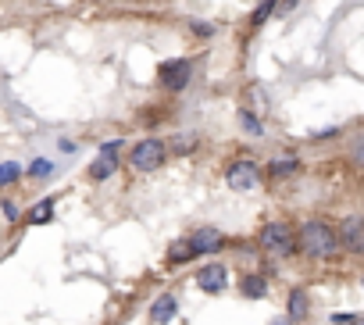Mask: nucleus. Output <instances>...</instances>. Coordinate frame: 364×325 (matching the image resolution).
Returning a JSON list of instances; mask_svg holds the SVG:
<instances>
[{
    "mask_svg": "<svg viewBox=\"0 0 364 325\" xmlns=\"http://www.w3.org/2000/svg\"><path fill=\"white\" fill-rule=\"evenodd\" d=\"M296 240H300V250L311 254V257H318V261H328V257H336V250H339V236H336V229L325 225V222H307V225L296 233Z\"/></svg>",
    "mask_w": 364,
    "mask_h": 325,
    "instance_id": "nucleus-1",
    "label": "nucleus"
},
{
    "mask_svg": "<svg viewBox=\"0 0 364 325\" xmlns=\"http://www.w3.org/2000/svg\"><path fill=\"white\" fill-rule=\"evenodd\" d=\"M261 247L272 257H293L296 254V233L286 222H268L261 229Z\"/></svg>",
    "mask_w": 364,
    "mask_h": 325,
    "instance_id": "nucleus-2",
    "label": "nucleus"
},
{
    "mask_svg": "<svg viewBox=\"0 0 364 325\" xmlns=\"http://www.w3.org/2000/svg\"><path fill=\"white\" fill-rule=\"evenodd\" d=\"M168 157V146L161 139H139L132 150H129V165L136 172H157Z\"/></svg>",
    "mask_w": 364,
    "mask_h": 325,
    "instance_id": "nucleus-3",
    "label": "nucleus"
},
{
    "mask_svg": "<svg viewBox=\"0 0 364 325\" xmlns=\"http://www.w3.org/2000/svg\"><path fill=\"white\" fill-rule=\"evenodd\" d=\"M190 75H193V65H190L186 58L164 61V65H161V72H157V79H161V86H164L168 93H182V90L190 86Z\"/></svg>",
    "mask_w": 364,
    "mask_h": 325,
    "instance_id": "nucleus-4",
    "label": "nucleus"
},
{
    "mask_svg": "<svg viewBox=\"0 0 364 325\" xmlns=\"http://www.w3.org/2000/svg\"><path fill=\"white\" fill-rule=\"evenodd\" d=\"M225 183H229V190L247 193L261 183V169L254 165V161H232V165L225 169Z\"/></svg>",
    "mask_w": 364,
    "mask_h": 325,
    "instance_id": "nucleus-5",
    "label": "nucleus"
},
{
    "mask_svg": "<svg viewBox=\"0 0 364 325\" xmlns=\"http://www.w3.org/2000/svg\"><path fill=\"white\" fill-rule=\"evenodd\" d=\"M118 146H122L118 139L100 146V157L90 165V179H93V183H104L107 176H114V172H118Z\"/></svg>",
    "mask_w": 364,
    "mask_h": 325,
    "instance_id": "nucleus-6",
    "label": "nucleus"
},
{
    "mask_svg": "<svg viewBox=\"0 0 364 325\" xmlns=\"http://www.w3.org/2000/svg\"><path fill=\"white\" fill-rule=\"evenodd\" d=\"M336 236H339V243H343L350 254H360V250H364V222H360L357 215H350V218L336 229Z\"/></svg>",
    "mask_w": 364,
    "mask_h": 325,
    "instance_id": "nucleus-7",
    "label": "nucleus"
},
{
    "mask_svg": "<svg viewBox=\"0 0 364 325\" xmlns=\"http://www.w3.org/2000/svg\"><path fill=\"white\" fill-rule=\"evenodd\" d=\"M225 282H229V272H225L222 261H211V265H204V268L197 272V286H200L204 293H222Z\"/></svg>",
    "mask_w": 364,
    "mask_h": 325,
    "instance_id": "nucleus-8",
    "label": "nucleus"
},
{
    "mask_svg": "<svg viewBox=\"0 0 364 325\" xmlns=\"http://www.w3.org/2000/svg\"><path fill=\"white\" fill-rule=\"evenodd\" d=\"M186 243H190V250H193V254H215V250L225 243V236H222L218 229H211V225H208V229H197Z\"/></svg>",
    "mask_w": 364,
    "mask_h": 325,
    "instance_id": "nucleus-9",
    "label": "nucleus"
},
{
    "mask_svg": "<svg viewBox=\"0 0 364 325\" xmlns=\"http://www.w3.org/2000/svg\"><path fill=\"white\" fill-rule=\"evenodd\" d=\"M150 318H154L157 325L171 321V318H175V297H171V293L157 297V300H154V307H150Z\"/></svg>",
    "mask_w": 364,
    "mask_h": 325,
    "instance_id": "nucleus-10",
    "label": "nucleus"
},
{
    "mask_svg": "<svg viewBox=\"0 0 364 325\" xmlns=\"http://www.w3.org/2000/svg\"><path fill=\"white\" fill-rule=\"evenodd\" d=\"M307 311H311L307 293H304V289H293V293H289V321H304Z\"/></svg>",
    "mask_w": 364,
    "mask_h": 325,
    "instance_id": "nucleus-11",
    "label": "nucleus"
},
{
    "mask_svg": "<svg viewBox=\"0 0 364 325\" xmlns=\"http://www.w3.org/2000/svg\"><path fill=\"white\" fill-rule=\"evenodd\" d=\"M296 172H300V161H293V157H282V161H272V165H268V176L272 179H289Z\"/></svg>",
    "mask_w": 364,
    "mask_h": 325,
    "instance_id": "nucleus-12",
    "label": "nucleus"
},
{
    "mask_svg": "<svg viewBox=\"0 0 364 325\" xmlns=\"http://www.w3.org/2000/svg\"><path fill=\"white\" fill-rule=\"evenodd\" d=\"M197 254L190 250V243L186 240H175L171 247H168V265H186V261H193Z\"/></svg>",
    "mask_w": 364,
    "mask_h": 325,
    "instance_id": "nucleus-13",
    "label": "nucleus"
},
{
    "mask_svg": "<svg viewBox=\"0 0 364 325\" xmlns=\"http://www.w3.org/2000/svg\"><path fill=\"white\" fill-rule=\"evenodd\" d=\"M268 289H264V279L261 275H247L243 279V297H250V300H261Z\"/></svg>",
    "mask_w": 364,
    "mask_h": 325,
    "instance_id": "nucleus-14",
    "label": "nucleus"
},
{
    "mask_svg": "<svg viewBox=\"0 0 364 325\" xmlns=\"http://www.w3.org/2000/svg\"><path fill=\"white\" fill-rule=\"evenodd\" d=\"M50 218H54V204H50V201H40V204L29 211V222H33V225H43V222H50Z\"/></svg>",
    "mask_w": 364,
    "mask_h": 325,
    "instance_id": "nucleus-15",
    "label": "nucleus"
},
{
    "mask_svg": "<svg viewBox=\"0 0 364 325\" xmlns=\"http://www.w3.org/2000/svg\"><path fill=\"white\" fill-rule=\"evenodd\" d=\"M279 8V0H261V4H257V11L250 15V26H264L268 18H272V11Z\"/></svg>",
    "mask_w": 364,
    "mask_h": 325,
    "instance_id": "nucleus-16",
    "label": "nucleus"
},
{
    "mask_svg": "<svg viewBox=\"0 0 364 325\" xmlns=\"http://www.w3.org/2000/svg\"><path fill=\"white\" fill-rule=\"evenodd\" d=\"M18 176H22V165H15V161H4V165H0V186H11Z\"/></svg>",
    "mask_w": 364,
    "mask_h": 325,
    "instance_id": "nucleus-17",
    "label": "nucleus"
},
{
    "mask_svg": "<svg viewBox=\"0 0 364 325\" xmlns=\"http://www.w3.org/2000/svg\"><path fill=\"white\" fill-rule=\"evenodd\" d=\"M240 125H243V132H250V136H261V122H257V114H250V111H240Z\"/></svg>",
    "mask_w": 364,
    "mask_h": 325,
    "instance_id": "nucleus-18",
    "label": "nucleus"
},
{
    "mask_svg": "<svg viewBox=\"0 0 364 325\" xmlns=\"http://www.w3.org/2000/svg\"><path fill=\"white\" fill-rule=\"evenodd\" d=\"M29 176H33V179H47V176H50V161H43V157H40V161H33Z\"/></svg>",
    "mask_w": 364,
    "mask_h": 325,
    "instance_id": "nucleus-19",
    "label": "nucleus"
},
{
    "mask_svg": "<svg viewBox=\"0 0 364 325\" xmlns=\"http://www.w3.org/2000/svg\"><path fill=\"white\" fill-rule=\"evenodd\" d=\"M171 146L186 154V150H193V146H197V136H175V139H171Z\"/></svg>",
    "mask_w": 364,
    "mask_h": 325,
    "instance_id": "nucleus-20",
    "label": "nucleus"
},
{
    "mask_svg": "<svg viewBox=\"0 0 364 325\" xmlns=\"http://www.w3.org/2000/svg\"><path fill=\"white\" fill-rule=\"evenodd\" d=\"M190 33H193V36H200V40H208V36H215V26H211V22H193V26H190Z\"/></svg>",
    "mask_w": 364,
    "mask_h": 325,
    "instance_id": "nucleus-21",
    "label": "nucleus"
},
{
    "mask_svg": "<svg viewBox=\"0 0 364 325\" xmlns=\"http://www.w3.org/2000/svg\"><path fill=\"white\" fill-rule=\"evenodd\" d=\"M4 215L15 222V218H18V204H15V201H4Z\"/></svg>",
    "mask_w": 364,
    "mask_h": 325,
    "instance_id": "nucleus-22",
    "label": "nucleus"
},
{
    "mask_svg": "<svg viewBox=\"0 0 364 325\" xmlns=\"http://www.w3.org/2000/svg\"><path fill=\"white\" fill-rule=\"evenodd\" d=\"M275 325H293V321H275Z\"/></svg>",
    "mask_w": 364,
    "mask_h": 325,
    "instance_id": "nucleus-23",
    "label": "nucleus"
}]
</instances>
